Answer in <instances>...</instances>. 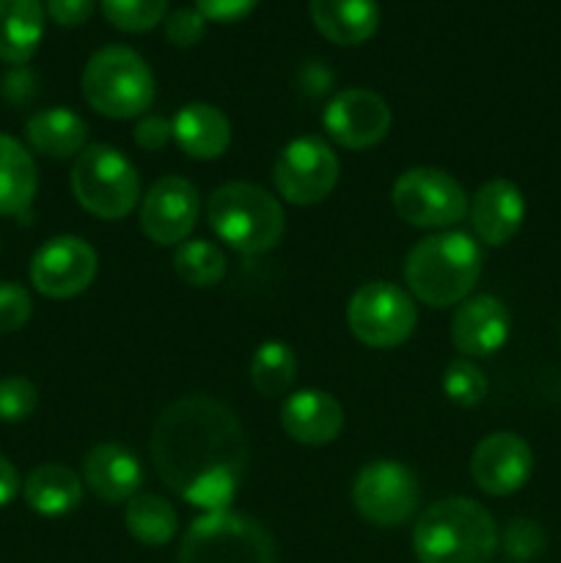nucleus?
<instances>
[{"label":"nucleus","mask_w":561,"mask_h":563,"mask_svg":"<svg viewBox=\"0 0 561 563\" xmlns=\"http://www.w3.org/2000/svg\"><path fill=\"white\" fill-rule=\"evenodd\" d=\"M38 405V390L25 377L0 379V421L20 423L33 416Z\"/></svg>","instance_id":"obj_32"},{"label":"nucleus","mask_w":561,"mask_h":563,"mask_svg":"<svg viewBox=\"0 0 561 563\" xmlns=\"http://www.w3.org/2000/svg\"><path fill=\"white\" fill-rule=\"evenodd\" d=\"M498 544L504 548V553L509 555L512 561L528 563L537 561L539 555L544 553V544H548V537H544L542 526L531 517H515V520L506 522V528L501 531Z\"/></svg>","instance_id":"obj_31"},{"label":"nucleus","mask_w":561,"mask_h":563,"mask_svg":"<svg viewBox=\"0 0 561 563\" xmlns=\"http://www.w3.org/2000/svg\"><path fill=\"white\" fill-rule=\"evenodd\" d=\"M72 192L88 214L121 220L141 203V176L116 146L88 143L72 165Z\"/></svg>","instance_id":"obj_6"},{"label":"nucleus","mask_w":561,"mask_h":563,"mask_svg":"<svg viewBox=\"0 0 561 563\" xmlns=\"http://www.w3.org/2000/svg\"><path fill=\"white\" fill-rule=\"evenodd\" d=\"M418 322L413 297L388 280L363 284L346 306V324L361 344L372 350H394L405 344Z\"/></svg>","instance_id":"obj_9"},{"label":"nucleus","mask_w":561,"mask_h":563,"mask_svg":"<svg viewBox=\"0 0 561 563\" xmlns=\"http://www.w3.org/2000/svg\"><path fill=\"white\" fill-rule=\"evenodd\" d=\"M174 269L185 284L212 289L226 278V253L209 240H185L176 245Z\"/></svg>","instance_id":"obj_28"},{"label":"nucleus","mask_w":561,"mask_h":563,"mask_svg":"<svg viewBox=\"0 0 561 563\" xmlns=\"http://www.w3.org/2000/svg\"><path fill=\"white\" fill-rule=\"evenodd\" d=\"M99 269L97 251L72 234L53 236L31 258V284L50 300H69L94 284Z\"/></svg>","instance_id":"obj_12"},{"label":"nucleus","mask_w":561,"mask_h":563,"mask_svg":"<svg viewBox=\"0 0 561 563\" xmlns=\"http://www.w3.org/2000/svg\"><path fill=\"white\" fill-rule=\"evenodd\" d=\"M468 220L484 245L501 247L522 229L526 198L515 181L490 179L468 201Z\"/></svg>","instance_id":"obj_17"},{"label":"nucleus","mask_w":561,"mask_h":563,"mask_svg":"<svg viewBox=\"0 0 561 563\" xmlns=\"http://www.w3.org/2000/svg\"><path fill=\"white\" fill-rule=\"evenodd\" d=\"M509 308L495 295H471L451 317V344L460 355L490 357L509 341Z\"/></svg>","instance_id":"obj_16"},{"label":"nucleus","mask_w":561,"mask_h":563,"mask_svg":"<svg viewBox=\"0 0 561 563\" xmlns=\"http://www.w3.org/2000/svg\"><path fill=\"white\" fill-rule=\"evenodd\" d=\"M482 262V247L471 234L438 231L410 247L405 258V284L424 306H460L476 289Z\"/></svg>","instance_id":"obj_3"},{"label":"nucleus","mask_w":561,"mask_h":563,"mask_svg":"<svg viewBox=\"0 0 561 563\" xmlns=\"http://www.w3.org/2000/svg\"><path fill=\"white\" fill-rule=\"evenodd\" d=\"M498 539L493 515L465 495L427 506L413 528V550L421 563H490Z\"/></svg>","instance_id":"obj_2"},{"label":"nucleus","mask_w":561,"mask_h":563,"mask_svg":"<svg viewBox=\"0 0 561 563\" xmlns=\"http://www.w3.org/2000/svg\"><path fill=\"white\" fill-rule=\"evenodd\" d=\"M97 9V0H44V11L61 27H80Z\"/></svg>","instance_id":"obj_36"},{"label":"nucleus","mask_w":561,"mask_h":563,"mask_svg":"<svg viewBox=\"0 0 561 563\" xmlns=\"http://www.w3.org/2000/svg\"><path fill=\"white\" fill-rule=\"evenodd\" d=\"M487 390H490L487 377H484L482 368H479L473 361H468V357L451 361L449 366H446L443 394L451 405L471 410V407L482 405Z\"/></svg>","instance_id":"obj_30"},{"label":"nucleus","mask_w":561,"mask_h":563,"mask_svg":"<svg viewBox=\"0 0 561 563\" xmlns=\"http://www.w3.org/2000/svg\"><path fill=\"white\" fill-rule=\"evenodd\" d=\"M207 223L218 240L245 256L270 253L286 231L278 198L251 181H226L207 201Z\"/></svg>","instance_id":"obj_4"},{"label":"nucleus","mask_w":561,"mask_h":563,"mask_svg":"<svg viewBox=\"0 0 561 563\" xmlns=\"http://www.w3.org/2000/svg\"><path fill=\"white\" fill-rule=\"evenodd\" d=\"M36 190L38 174L33 154L16 137L0 132V214L31 218Z\"/></svg>","instance_id":"obj_22"},{"label":"nucleus","mask_w":561,"mask_h":563,"mask_svg":"<svg viewBox=\"0 0 561 563\" xmlns=\"http://www.w3.org/2000/svg\"><path fill=\"white\" fill-rule=\"evenodd\" d=\"M280 427L295 443L328 445L344 429V410L330 394L317 388L295 390L280 405Z\"/></svg>","instance_id":"obj_19"},{"label":"nucleus","mask_w":561,"mask_h":563,"mask_svg":"<svg viewBox=\"0 0 561 563\" xmlns=\"http://www.w3.org/2000/svg\"><path fill=\"white\" fill-rule=\"evenodd\" d=\"M394 212L416 229H451L468 218V192L449 170L410 168L391 190Z\"/></svg>","instance_id":"obj_8"},{"label":"nucleus","mask_w":561,"mask_h":563,"mask_svg":"<svg viewBox=\"0 0 561 563\" xmlns=\"http://www.w3.org/2000/svg\"><path fill=\"white\" fill-rule=\"evenodd\" d=\"M42 36V0H0V60L3 64H28L36 55Z\"/></svg>","instance_id":"obj_24"},{"label":"nucleus","mask_w":561,"mask_h":563,"mask_svg":"<svg viewBox=\"0 0 561 563\" xmlns=\"http://www.w3.org/2000/svg\"><path fill=\"white\" fill-rule=\"evenodd\" d=\"M148 449L160 482L201 511L229 509L251 460L242 421L209 396L170 401L154 421Z\"/></svg>","instance_id":"obj_1"},{"label":"nucleus","mask_w":561,"mask_h":563,"mask_svg":"<svg viewBox=\"0 0 561 563\" xmlns=\"http://www.w3.org/2000/svg\"><path fill=\"white\" fill-rule=\"evenodd\" d=\"M33 300L25 286L14 280H0V333H16L28 324Z\"/></svg>","instance_id":"obj_33"},{"label":"nucleus","mask_w":561,"mask_h":563,"mask_svg":"<svg viewBox=\"0 0 561 563\" xmlns=\"http://www.w3.org/2000/svg\"><path fill=\"white\" fill-rule=\"evenodd\" d=\"M80 88L88 108L113 121L146 115L157 91L152 66L127 44L97 49L82 69Z\"/></svg>","instance_id":"obj_5"},{"label":"nucleus","mask_w":561,"mask_h":563,"mask_svg":"<svg viewBox=\"0 0 561 563\" xmlns=\"http://www.w3.org/2000/svg\"><path fill=\"white\" fill-rule=\"evenodd\" d=\"M341 163L333 146L317 135H302L280 148L273 168L275 190L295 207L324 201L339 185Z\"/></svg>","instance_id":"obj_10"},{"label":"nucleus","mask_w":561,"mask_h":563,"mask_svg":"<svg viewBox=\"0 0 561 563\" xmlns=\"http://www.w3.org/2000/svg\"><path fill=\"white\" fill-rule=\"evenodd\" d=\"M132 137H135L138 146L146 148V152H163V148L174 141V121L165 119V115L148 113L138 121Z\"/></svg>","instance_id":"obj_35"},{"label":"nucleus","mask_w":561,"mask_h":563,"mask_svg":"<svg viewBox=\"0 0 561 563\" xmlns=\"http://www.w3.org/2000/svg\"><path fill=\"white\" fill-rule=\"evenodd\" d=\"M105 20L124 33H146L165 22L168 0H99Z\"/></svg>","instance_id":"obj_29"},{"label":"nucleus","mask_w":561,"mask_h":563,"mask_svg":"<svg viewBox=\"0 0 561 563\" xmlns=\"http://www.w3.org/2000/svg\"><path fill=\"white\" fill-rule=\"evenodd\" d=\"M174 141L187 157L218 159L231 146V121L220 108L209 102H187L176 110Z\"/></svg>","instance_id":"obj_20"},{"label":"nucleus","mask_w":561,"mask_h":563,"mask_svg":"<svg viewBox=\"0 0 561 563\" xmlns=\"http://www.w3.org/2000/svg\"><path fill=\"white\" fill-rule=\"evenodd\" d=\"M314 27L339 47H358L380 27L377 0H311Z\"/></svg>","instance_id":"obj_21"},{"label":"nucleus","mask_w":561,"mask_h":563,"mask_svg":"<svg viewBox=\"0 0 561 563\" xmlns=\"http://www.w3.org/2000/svg\"><path fill=\"white\" fill-rule=\"evenodd\" d=\"M198 190L185 176H163L141 198V231L154 245H182L198 223Z\"/></svg>","instance_id":"obj_14"},{"label":"nucleus","mask_w":561,"mask_h":563,"mask_svg":"<svg viewBox=\"0 0 561 563\" xmlns=\"http://www.w3.org/2000/svg\"><path fill=\"white\" fill-rule=\"evenodd\" d=\"M297 379V355L284 341H264L251 357V383L262 396L289 394Z\"/></svg>","instance_id":"obj_27"},{"label":"nucleus","mask_w":561,"mask_h":563,"mask_svg":"<svg viewBox=\"0 0 561 563\" xmlns=\"http://www.w3.org/2000/svg\"><path fill=\"white\" fill-rule=\"evenodd\" d=\"M394 124L388 102L369 88H344L322 110L328 137L350 152H363L385 141Z\"/></svg>","instance_id":"obj_13"},{"label":"nucleus","mask_w":561,"mask_h":563,"mask_svg":"<svg viewBox=\"0 0 561 563\" xmlns=\"http://www.w3.org/2000/svg\"><path fill=\"white\" fill-rule=\"evenodd\" d=\"M204 33H207V16L193 5H182L165 16V38L174 47H193V44L201 42Z\"/></svg>","instance_id":"obj_34"},{"label":"nucleus","mask_w":561,"mask_h":563,"mask_svg":"<svg viewBox=\"0 0 561 563\" xmlns=\"http://www.w3.org/2000/svg\"><path fill=\"white\" fill-rule=\"evenodd\" d=\"M16 493H20V473L0 454V509L9 506L16 498Z\"/></svg>","instance_id":"obj_38"},{"label":"nucleus","mask_w":561,"mask_h":563,"mask_svg":"<svg viewBox=\"0 0 561 563\" xmlns=\"http://www.w3.org/2000/svg\"><path fill=\"white\" fill-rule=\"evenodd\" d=\"M258 5V0H196L207 22H240Z\"/></svg>","instance_id":"obj_37"},{"label":"nucleus","mask_w":561,"mask_h":563,"mask_svg":"<svg viewBox=\"0 0 561 563\" xmlns=\"http://www.w3.org/2000/svg\"><path fill=\"white\" fill-rule=\"evenodd\" d=\"M534 473L531 445L515 432H493L471 454L473 484L490 498L520 493Z\"/></svg>","instance_id":"obj_15"},{"label":"nucleus","mask_w":561,"mask_h":563,"mask_svg":"<svg viewBox=\"0 0 561 563\" xmlns=\"http://www.w3.org/2000/svg\"><path fill=\"white\" fill-rule=\"evenodd\" d=\"M25 137L36 154L47 159H69L86 148L88 124L69 108L38 110L28 119Z\"/></svg>","instance_id":"obj_23"},{"label":"nucleus","mask_w":561,"mask_h":563,"mask_svg":"<svg viewBox=\"0 0 561 563\" xmlns=\"http://www.w3.org/2000/svg\"><path fill=\"white\" fill-rule=\"evenodd\" d=\"M82 482L105 504H127L143 487V465L121 443H99L82 460Z\"/></svg>","instance_id":"obj_18"},{"label":"nucleus","mask_w":561,"mask_h":563,"mask_svg":"<svg viewBox=\"0 0 561 563\" xmlns=\"http://www.w3.org/2000/svg\"><path fill=\"white\" fill-rule=\"evenodd\" d=\"M179 563H275L264 526L242 511H204L182 537Z\"/></svg>","instance_id":"obj_7"},{"label":"nucleus","mask_w":561,"mask_h":563,"mask_svg":"<svg viewBox=\"0 0 561 563\" xmlns=\"http://www.w3.org/2000/svg\"><path fill=\"white\" fill-rule=\"evenodd\" d=\"M124 526L135 542L146 548H163L176 537L179 517L176 509L165 498L152 493H138L135 498L127 500Z\"/></svg>","instance_id":"obj_26"},{"label":"nucleus","mask_w":561,"mask_h":563,"mask_svg":"<svg viewBox=\"0 0 561 563\" xmlns=\"http://www.w3.org/2000/svg\"><path fill=\"white\" fill-rule=\"evenodd\" d=\"M416 473L394 460H374L358 471L352 482V504L363 520L380 528L405 526L418 509Z\"/></svg>","instance_id":"obj_11"},{"label":"nucleus","mask_w":561,"mask_h":563,"mask_svg":"<svg viewBox=\"0 0 561 563\" xmlns=\"http://www.w3.org/2000/svg\"><path fill=\"white\" fill-rule=\"evenodd\" d=\"M25 504L42 517H64L82 504V478L72 467L47 462L28 473Z\"/></svg>","instance_id":"obj_25"}]
</instances>
